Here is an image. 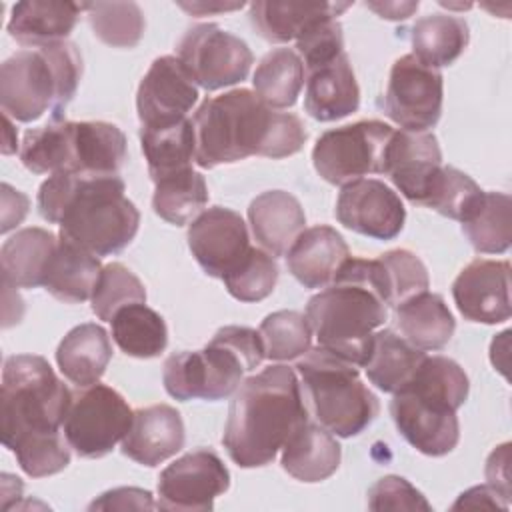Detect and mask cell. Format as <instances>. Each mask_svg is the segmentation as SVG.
<instances>
[{
  "mask_svg": "<svg viewBox=\"0 0 512 512\" xmlns=\"http://www.w3.org/2000/svg\"><path fill=\"white\" fill-rule=\"evenodd\" d=\"M358 106L360 88L346 52L330 64L308 72L304 108L314 120H340L356 112Z\"/></svg>",
  "mask_w": 512,
  "mask_h": 512,
  "instance_id": "obj_24",
  "label": "cell"
},
{
  "mask_svg": "<svg viewBox=\"0 0 512 512\" xmlns=\"http://www.w3.org/2000/svg\"><path fill=\"white\" fill-rule=\"evenodd\" d=\"M84 2L26 0L12 6L8 34L22 46L42 48L62 42L74 30Z\"/></svg>",
  "mask_w": 512,
  "mask_h": 512,
  "instance_id": "obj_25",
  "label": "cell"
},
{
  "mask_svg": "<svg viewBox=\"0 0 512 512\" xmlns=\"http://www.w3.org/2000/svg\"><path fill=\"white\" fill-rule=\"evenodd\" d=\"M230 486V472L210 448L192 450L168 464L158 478V508L202 512L212 510L216 496Z\"/></svg>",
  "mask_w": 512,
  "mask_h": 512,
  "instance_id": "obj_14",
  "label": "cell"
},
{
  "mask_svg": "<svg viewBox=\"0 0 512 512\" xmlns=\"http://www.w3.org/2000/svg\"><path fill=\"white\" fill-rule=\"evenodd\" d=\"M176 54L194 84L204 90H220L242 82L254 62L242 38L210 22L188 28L176 46Z\"/></svg>",
  "mask_w": 512,
  "mask_h": 512,
  "instance_id": "obj_12",
  "label": "cell"
},
{
  "mask_svg": "<svg viewBox=\"0 0 512 512\" xmlns=\"http://www.w3.org/2000/svg\"><path fill=\"white\" fill-rule=\"evenodd\" d=\"M376 260L380 266L384 298L388 306L396 308L406 300L428 290V270L414 252L404 248L388 250L380 254Z\"/></svg>",
  "mask_w": 512,
  "mask_h": 512,
  "instance_id": "obj_41",
  "label": "cell"
},
{
  "mask_svg": "<svg viewBox=\"0 0 512 512\" xmlns=\"http://www.w3.org/2000/svg\"><path fill=\"white\" fill-rule=\"evenodd\" d=\"M80 76L82 56L68 40L20 50L0 68L2 112L18 122H34L48 110L52 118H62Z\"/></svg>",
  "mask_w": 512,
  "mask_h": 512,
  "instance_id": "obj_7",
  "label": "cell"
},
{
  "mask_svg": "<svg viewBox=\"0 0 512 512\" xmlns=\"http://www.w3.org/2000/svg\"><path fill=\"white\" fill-rule=\"evenodd\" d=\"M348 256L342 234L332 226L318 224L300 232L286 252V264L302 286L326 288Z\"/></svg>",
  "mask_w": 512,
  "mask_h": 512,
  "instance_id": "obj_22",
  "label": "cell"
},
{
  "mask_svg": "<svg viewBox=\"0 0 512 512\" xmlns=\"http://www.w3.org/2000/svg\"><path fill=\"white\" fill-rule=\"evenodd\" d=\"M180 8H184L186 12H190L192 16H206V14H212V12H228V10H236V8H242L244 4H206V2H180L178 4Z\"/></svg>",
  "mask_w": 512,
  "mask_h": 512,
  "instance_id": "obj_52",
  "label": "cell"
},
{
  "mask_svg": "<svg viewBox=\"0 0 512 512\" xmlns=\"http://www.w3.org/2000/svg\"><path fill=\"white\" fill-rule=\"evenodd\" d=\"M266 358L294 360L304 356L312 344V330L306 316L296 310H278L268 314L258 328Z\"/></svg>",
  "mask_w": 512,
  "mask_h": 512,
  "instance_id": "obj_42",
  "label": "cell"
},
{
  "mask_svg": "<svg viewBox=\"0 0 512 512\" xmlns=\"http://www.w3.org/2000/svg\"><path fill=\"white\" fill-rule=\"evenodd\" d=\"M442 166V152L432 132H394L386 156V174L412 204H424Z\"/></svg>",
  "mask_w": 512,
  "mask_h": 512,
  "instance_id": "obj_19",
  "label": "cell"
},
{
  "mask_svg": "<svg viewBox=\"0 0 512 512\" xmlns=\"http://www.w3.org/2000/svg\"><path fill=\"white\" fill-rule=\"evenodd\" d=\"M58 240L60 238L44 228L34 226L18 230L2 244V278L16 288L42 286Z\"/></svg>",
  "mask_w": 512,
  "mask_h": 512,
  "instance_id": "obj_32",
  "label": "cell"
},
{
  "mask_svg": "<svg viewBox=\"0 0 512 512\" xmlns=\"http://www.w3.org/2000/svg\"><path fill=\"white\" fill-rule=\"evenodd\" d=\"M112 324V340L132 358H156L168 344V330L164 318L148 308L144 302L120 308Z\"/></svg>",
  "mask_w": 512,
  "mask_h": 512,
  "instance_id": "obj_35",
  "label": "cell"
},
{
  "mask_svg": "<svg viewBox=\"0 0 512 512\" xmlns=\"http://www.w3.org/2000/svg\"><path fill=\"white\" fill-rule=\"evenodd\" d=\"M394 128L380 120H360L326 130L314 144L316 172L330 184L344 186L368 174H386Z\"/></svg>",
  "mask_w": 512,
  "mask_h": 512,
  "instance_id": "obj_10",
  "label": "cell"
},
{
  "mask_svg": "<svg viewBox=\"0 0 512 512\" xmlns=\"http://www.w3.org/2000/svg\"><path fill=\"white\" fill-rule=\"evenodd\" d=\"M132 418L134 412L124 396L96 382L72 396L62 434L80 458H102L124 440Z\"/></svg>",
  "mask_w": 512,
  "mask_h": 512,
  "instance_id": "obj_11",
  "label": "cell"
},
{
  "mask_svg": "<svg viewBox=\"0 0 512 512\" xmlns=\"http://www.w3.org/2000/svg\"><path fill=\"white\" fill-rule=\"evenodd\" d=\"M100 272L102 266L98 256L60 238L50 258L42 286L60 302L80 304L92 298Z\"/></svg>",
  "mask_w": 512,
  "mask_h": 512,
  "instance_id": "obj_30",
  "label": "cell"
},
{
  "mask_svg": "<svg viewBox=\"0 0 512 512\" xmlns=\"http://www.w3.org/2000/svg\"><path fill=\"white\" fill-rule=\"evenodd\" d=\"M414 56L430 66H450L468 46L470 30L464 18L454 14H428L416 20L410 32Z\"/></svg>",
  "mask_w": 512,
  "mask_h": 512,
  "instance_id": "obj_33",
  "label": "cell"
},
{
  "mask_svg": "<svg viewBox=\"0 0 512 512\" xmlns=\"http://www.w3.org/2000/svg\"><path fill=\"white\" fill-rule=\"evenodd\" d=\"M370 510H432L428 500L402 476H384L368 490Z\"/></svg>",
  "mask_w": 512,
  "mask_h": 512,
  "instance_id": "obj_46",
  "label": "cell"
},
{
  "mask_svg": "<svg viewBox=\"0 0 512 512\" xmlns=\"http://www.w3.org/2000/svg\"><path fill=\"white\" fill-rule=\"evenodd\" d=\"M192 124L200 168L234 164L248 156L286 158L300 152L308 138L296 114L268 108L248 88L206 98Z\"/></svg>",
  "mask_w": 512,
  "mask_h": 512,
  "instance_id": "obj_1",
  "label": "cell"
},
{
  "mask_svg": "<svg viewBox=\"0 0 512 512\" xmlns=\"http://www.w3.org/2000/svg\"><path fill=\"white\" fill-rule=\"evenodd\" d=\"M266 358L260 332L248 326H224L196 352L166 358L162 382L176 400H224L238 390L246 372Z\"/></svg>",
  "mask_w": 512,
  "mask_h": 512,
  "instance_id": "obj_8",
  "label": "cell"
},
{
  "mask_svg": "<svg viewBox=\"0 0 512 512\" xmlns=\"http://www.w3.org/2000/svg\"><path fill=\"white\" fill-rule=\"evenodd\" d=\"M28 212V198L14 190L10 184H2V234L18 226Z\"/></svg>",
  "mask_w": 512,
  "mask_h": 512,
  "instance_id": "obj_50",
  "label": "cell"
},
{
  "mask_svg": "<svg viewBox=\"0 0 512 512\" xmlns=\"http://www.w3.org/2000/svg\"><path fill=\"white\" fill-rule=\"evenodd\" d=\"M140 144L152 182L184 172L196 162V136L190 118L162 126H142Z\"/></svg>",
  "mask_w": 512,
  "mask_h": 512,
  "instance_id": "obj_31",
  "label": "cell"
},
{
  "mask_svg": "<svg viewBox=\"0 0 512 512\" xmlns=\"http://www.w3.org/2000/svg\"><path fill=\"white\" fill-rule=\"evenodd\" d=\"M126 136L110 122L66 120L64 170L84 176H112L124 166Z\"/></svg>",
  "mask_w": 512,
  "mask_h": 512,
  "instance_id": "obj_20",
  "label": "cell"
},
{
  "mask_svg": "<svg viewBox=\"0 0 512 512\" xmlns=\"http://www.w3.org/2000/svg\"><path fill=\"white\" fill-rule=\"evenodd\" d=\"M110 358V336L96 322H86L72 328L62 338L56 350V362L60 372L78 388H86L100 382Z\"/></svg>",
  "mask_w": 512,
  "mask_h": 512,
  "instance_id": "obj_28",
  "label": "cell"
},
{
  "mask_svg": "<svg viewBox=\"0 0 512 512\" xmlns=\"http://www.w3.org/2000/svg\"><path fill=\"white\" fill-rule=\"evenodd\" d=\"M188 246L202 270L220 280L236 270L252 248L242 216L224 206H212L190 222Z\"/></svg>",
  "mask_w": 512,
  "mask_h": 512,
  "instance_id": "obj_15",
  "label": "cell"
},
{
  "mask_svg": "<svg viewBox=\"0 0 512 512\" xmlns=\"http://www.w3.org/2000/svg\"><path fill=\"white\" fill-rule=\"evenodd\" d=\"M460 508H502L508 510V502L490 486H474L466 492L460 494V498L452 504V510H460Z\"/></svg>",
  "mask_w": 512,
  "mask_h": 512,
  "instance_id": "obj_49",
  "label": "cell"
},
{
  "mask_svg": "<svg viewBox=\"0 0 512 512\" xmlns=\"http://www.w3.org/2000/svg\"><path fill=\"white\" fill-rule=\"evenodd\" d=\"M296 372L314 420L330 434L358 436L378 416V398L360 380L352 362L318 346L296 362Z\"/></svg>",
  "mask_w": 512,
  "mask_h": 512,
  "instance_id": "obj_9",
  "label": "cell"
},
{
  "mask_svg": "<svg viewBox=\"0 0 512 512\" xmlns=\"http://www.w3.org/2000/svg\"><path fill=\"white\" fill-rule=\"evenodd\" d=\"M444 80L440 70L422 64L414 54L398 58L390 68L384 92V114L406 132H428L442 114Z\"/></svg>",
  "mask_w": 512,
  "mask_h": 512,
  "instance_id": "obj_13",
  "label": "cell"
},
{
  "mask_svg": "<svg viewBox=\"0 0 512 512\" xmlns=\"http://www.w3.org/2000/svg\"><path fill=\"white\" fill-rule=\"evenodd\" d=\"M154 184L156 190L152 196V208L162 220L174 226L190 224L198 214L204 212V206L208 204L206 180L192 168L166 176Z\"/></svg>",
  "mask_w": 512,
  "mask_h": 512,
  "instance_id": "obj_37",
  "label": "cell"
},
{
  "mask_svg": "<svg viewBox=\"0 0 512 512\" xmlns=\"http://www.w3.org/2000/svg\"><path fill=\"white\" fill-rule=\"evenodd\" d=\"M198 100V88L176 56L156 58L144 74L136 110L142 126H162L188 118Z\"/></svg>",
  "mask_w": 512,
  "mask_h": 512,
  "instance_id": "obj_18",
  "label": "cell"
},
{
  "mask_svg": "<svg viewBox=\"0 0 512 512\" xmlns=\"http://www.w3.org/2000/svg\"><path fill=\"white\" fill-rule=\"evenodd\" d=\"M462 232L480 254H502L512 240V200L504 192H484L482 202L466 218Z\"/></svg>",
  "mask_w": 512,
  "mask_h": 512,
  "instance_id": "obj_38",
  "label": "cell"
},
{
  "mask_svg": "<svg viewBox=\"0 0 512 512\" xmlns=\"http://www.w3.org/2000/svg\"><path fill=\"white\" fill-rule=\"evenodd\" d=\"M248 220L256 242L268 254L282 256L304 230L306 214L290 192L268 190L250 202Z\"/></svg>",
  "mask_w": 512,
  "mask_h": 512,
  "instance_id": "obj_23",
  "label": "cell"
},
{
  "mask_svg": "<svg viewBox=\"0 0 512 512\" xmlns=\"http://www.w3.org/2000/svg\"><path fill=\"white\" fill-rule=\"evenodd\" d=\"M458 312L470 322L498 324L510 318V262L476 258L452 282Z\"/></svg>",
  "mask_w": 512,
  "mask_h": 512,
  "instance_id": "obj_17",
  "label": "cell"
},
{
  "mask_svg": "<svg viewBox=\"0 0 512 512\" xmlns=\"http://www.w3.org/2000/svg\"><path fill=\"white\" fill-rule=\"evenodd\" d=\"M468 390V376L458 362L440 354L424 356L390 402L396 430L426 456L452 452L460 438L456 410L466 402Z\"/></svg>",
  "mask_w": 512,
  "mask_h": 512,
  "instance_id": "obj_5",
  "label": "cell"
},
{
  "mask_svg": "<svg viewBox=\"0 0 512 512\" xmlns=\"http://www.w3.org/2000/svg\"><path fill=\"white\" fill-rule=\"evenodd\" d=\"M90 510H152L158 504L152 502V494L142 488H114L104 492L98 500H94Z\"/></svg>",
  "mask_w": 512,
  "mask_h": 512,
  "instance_id": "obj_47",
  "label": "cell"
},
{
  "mask_svg": "<svg viewBox=\"0 0 512 512\" xmlns=\"http://www.w3.org/2000/svg\"><path fill=\"white\" fill-rule=\"evenodd\" d=\"M510 444H502L486 460L488 484L508 502L510 500Z\"/></svg>",
  "mask_w": 512,
  "mask_h": 512,
  "instance_id": "obj_48",
  "label": "cell"
},
{
  "mask_svg": "<svg viewBox=\"0 0 512 512\" xmlns=\"http://www.w3.org/2000/svg\"><path fill=\"white\" fill-rule=\"evenodd\" d=\"M296 50L304 62L306 72L330 64L340 54H344L340 22L336 18H322L314 22L296 38Z\"/></svg>",
  "mask_w": 512,
  "mask_h": 512,
  "instance_id": "obj_45",
  "label": "cell"
},
{
  "mask_svg": "<svg viewBox=\"0 0 512 512\" xmlns=\"http://www.w3.org/2000/svg\"><path fill=\"white\" fill-rule=\"evenodd\" d=\"M304 422L308 408L296 372L272 364L242 380L234 392L222 444L240 468L266 466Z\"/></svg>",
  "mask_w": 512,
  "mask_h": 512,
  "instance_id": "obj_3",
  "label": "cell"
},
{
  "mask_svg": "<svg viewBox=\"0 0 512 512\" xmlns=\"http://www.w3.org/2000/svg\"><path fill=\"white\" fill-rule=\"evenodd\" d=\"M232 298L240 302H260L272 294L278 282V264L262 248H250L236 270L222 278Z\"/></svg>",
  "mask_w": 512,
  "mask_h": 512,
  "instance_id": "obj_44",
  "label": "cell"
},
{
  "mask_svg": "<svg viewBox=\"0 0 512 512\" xmlns=\"http://www.w3.org/2000/svg\"><path fill=\"white\" fill-rule=\"evenodd\" d=\"M252 84L268 108H290L304 86V62L292 48H274L256 66Z\"/></svg>",
  "mask_w": 512,
  "mask_h": 512,
  "instance_id": "obj_36",
  "label": "cell"
},
{
  "mask_svg": "<svg viewBox=\"0 0 512 512\" xmlns=\"http://www.w3.org/2000/svg\"><path fill=\"white\" fill-rule=\"evenodd\" d=\"M366 8L386 20H406L414 10H418V2H366Z\"/></svg>",
  "mask_w": 512,
  "mask_h": 512,
  "instance_id": "obj_51",
  "label": "cell"
},
{
  "mask_svg": "<svg viewBox=\"0 0 512 512\" xmlns=\"http://www.w3.org/2000/svg\"><path fill=\"white\" fill-rule=\"evenodd\" d=\"M90 28L112 48H134L144 34V14L136 2H84Z\"/></svg>",
  "mask_w": 512,
  "mask_h": 512,
  "instance_id": "obj_39",
  "label": "cell"
},
{
  "mask_svg": "<svg viewBox=\"0 0 512 512\" xmlns=\"http://www.w3.org/2000/svg\"><path fill=\"white\" fill-rule=\"evenodd\" d=\"M184 422L176 408L154 404L134 410L132 426L122 440V454L142 466H158L182 450Z\"/></svg>",
  "mask_w": 512,
  "mask_h": 512,
  "instance_id": "obj_21",
  "label": "cell"
},
{
  "mask_svg": "<svg viewBox=\"0 0 512 512\" xmlns=\"http://www.w3.org/2000/svg\"><path fill=\"white\" fill-rule=\"evenodd\" d=\"M92 312L100 320H112L114 314L136 302H146V288L140 278L120 262L102 266L98 284L92 292Z\"/></svg>",
  "mask_w": 512,
  "mask_h": 512,
  "instance_id": "obj_43",
  "label": "cell"
},
{
  "mask_svg": "<svg viewBox=\"0 0 512 512\" xmlns=\"http://www.w3.org/2000/svg\"><path fill=\"white\" fill-rule=\"evenodd\" d=\"M4 146H2V154H12L16 152V144H18V138H16V130L12 128V122H10V116L4 114Z\"/></svg>",
  "mask_w": 512,
  "mask_h": 512,
  "instance_id": "obj_53",
  "label": "cell"
},
{
  "mask_svg": "<svg viewBox=\"0 0 512 512\" xmlns=\"http://www.w3.org/2000/svg\"><path fill=\"white\" fill-rule=\"evenodd\" d=\"M350 2H276L258 0L250 4V22L268 42L296 40L308 26L322 18H336Z\"/></svg>",
  "mask_w": 512,
  "mask_h": 512,
  "instance_id": "obj_27",
  "label": "cell"
},
{
  "mask_svg": "<svg viewBox=\"0 0 512 512\" xmlns=\"http://www.w3.org/2000/svg\"><path fill=\"white\" fill-rule=\"evenodd\" d=\"M124 190L118 174L56 172L40 184L36 204L44 220L60 226V238L94 256H108L124 250L140 226V212Z\"/></svg>",
  "mask_w": 512,
  "mask_h": 512,
  "instance_id": "obj_2",
  "label": "cell"
},
{
  "mask_svg": "<svg viewBox=\"0 0 512 512\" xmlns=\"http://www.w3.org/2000/svg\"><path fill=\"white\" fill-rule=\"evenodd\" d=\"M72 396L42 356H8L0 392L4 446L18 452L34 442L60 436Z\"/></svg>",
  "mask_w": 512,
  "mask_h": 512,
  "instance_id": "obj_6",
  "label": "cell"
},
{
  "mask_svg": "<svg viewBox=\"0 0 512 512\" xmlns=\"http://www.w3.org/2000/svg\"><path fill=\"white\" fill-rule=\"evenodd\" d=\"M482 196L484 190H480V186L468 174L454 166H442L422 206H428L452 220L464 222L478 208Z\"/></svg>",
  "mask_w": 512,
  "mask_h": 512,
  "instance_id": "obj_40",
  "label": "cell"
},
{
  "mask_svg": "<svg viewBox=\"0 0 512 512\" xmlns=\"http://www.w3.org/2000/svg\"><path fill=\"white\" fill-rule=\"evenodd\" d=\"M394 322L400 336L422 352L442 350L456 328L454 316L444 298L434 292H422L394 308Z\"/></svg>",
  "mask_w": 512,
  "mask_h": 512,
  "instance_id": "obj_29",
  "label": "cell"
},
{
  "mask_svg": "<svg viewBox=\"0 0 512 512\" xmlns=\"http://www.w3.org/2000/svg\"><path fill=\"white\" fill-rule=\"evenodd\" d=\"M342 450L336 438L314 422L300 424L282 446V468L300 482H322L340 466Z\"/></svg>",
  "mask_w": 512,
  "mask_h": 512,
  "instance_id": "obj_26",
  "label": "cell"
},
{
  "mask_svg": "<svg viewBox=\"0 0 512 512\" xmlns=\"http://www.w3.org/2000/svg\"><path fill=\"white\" fill-rule=\"evenodd\" d=\"M336 218L342 226L376 240L396 238L406 220L400 196L376 178L344 184L336 200Z\"/></svg>",
  "mask_w": 512,
  "mask_h": 512,
  "instance_id": "obj_16",
  "label": "cell"
},
{
  "mask_svg": "<svg viewBox=\"0 0 512 512\" xmlns=\"http://www.w3.org/2000/svg\"><path fill=\"white\" fill-rule=\"evenodd\" d=\"M424 356L422 350L410 346L400 334L386 328L374 332L372 348L362 368L376 388L394 394L412 378Z\"/></svg>",
  "mask_w": 512,
  "mask_h": 512,
  "instance_id": "obj_34",
  "label": "cell"
},
{
  "mask_svg": "<svg viewBox=\"0 0 512 512\" xmlns=\"http://www.w3.org/2000/svg\"><path fill=\"white\" fill-rule=\"evenodd\" d=\"M304 316L320 348L364 366L374 330L388 318L378 260L348 256L332 284L308 300Z\"/></svg>",
  "mask_w": 512,
  "mask_h": 512,
  "instance_id": "obj_4",
  "label": "cell"
}]
</instances>
